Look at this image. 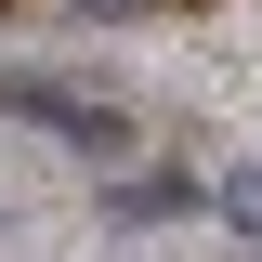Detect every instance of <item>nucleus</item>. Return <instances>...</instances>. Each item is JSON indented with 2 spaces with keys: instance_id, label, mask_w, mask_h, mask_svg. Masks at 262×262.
Instances as JSON below:
<instances>
[{
  "instance_id": "obj_1",
  "label": "nucleus",
  "mask_w": 262,
  "mask_h": 262,
  "mask_svg": "<svg viewBox=\"0 0 262 262\" xmlns=\"http://www.w3.org/2000/svg\"><path fill=\"white\" fill-rule=\"evenodd\" d=\"M0 118H39V131H66V144H92V158H131V118L105 92H66V79H27V66L0 79Z\"/></svg>"
},
{
  "instance_id": "obj_2",
  "label": "nucleus",
  "mask_w": 262,
  "mask_h": 262,
  "mask_svg": "<svg viewBox=\"0 0 262 262\" xmlns=\"http://www.w3.org/2000/svg\"><path fill=\"white\" fill-rule=\"evenodd\" d=\"M196 196H210V184H184V170H131L105 210H118V223H170V210H196Z\"/></svg>"
},
{
  "instance_id": "obj_3",
  "label": "nucleus",
  "mask_w": 262,
  "mask_h": 262,
  "mask_svg": "<svg viewBox=\"0 0 262 262\" xmlns=\"http://www.w3.org/2000/svg\"><path fill=\"white\" fill-rule=\"evenodd\" d=\"M210 210H223V223H236V236H249V249H262V158H236L223 184H210Z\"/></svg>"
},
{
  "instance_id": "obj_4",
  "label": "nucleus",
  "mask_w": 262,
  "mask_h": 262,
  "mask_svg": "<svg viewBox=\"0 0 262 262\" xmlns=\"http://www.w3.org/2000/svg\"><path fill=\"white\" fill-rule=\"evenodd\" d=\"M66 13H144V0H66Z\"/></svg>"
}]
</instances>
